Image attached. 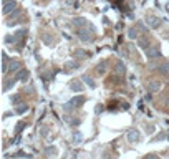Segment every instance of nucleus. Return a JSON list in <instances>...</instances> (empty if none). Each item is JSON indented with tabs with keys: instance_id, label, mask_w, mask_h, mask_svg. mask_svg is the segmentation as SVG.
<instances>
[{
	"instance_id": "12",
	"label": "nucleus",
	"mask_w": 169,
	"mask_h": 159,
	"mask_svg": "<svg viewBox=\"0 0 169 159\" xmlns=\"http://www.w3.org/2000/svg\"><path fill=\"white\" fill-rule=\"evenodd\" d=\"M114 70H116V73H119V75H124V73H126V66H124V63H121V61L116 63Z\"/></svg>"
},
{
	"instance_id": "22",
	"label": "nucleus",
	"mask_w": 169,
	"mask_h": 159,
	"mask_svg": "<svg viewBox=\"0 0 169 159\" xmlns=\"http://www.w3.org/2000/svg\"><path fill=\"white\" fill-rule=\"evenodd\" d=\"M168 71H169V63H166L164 66L161 68V73H163V75H168Z\"/></svg>"
},
{
	"instance_id": "19",
	"label": "nucleus",
	"mask_w": 169,
	"mask_h": 159,
	"mask_svg": "<svg viewBox=\"0 0 169 159\" xmlns=\"http://www.w3.org/2000/svg\"><path fill=\"white\" fill-rule=\"evenodd\" d=\"M105 66H106V63H105V61H101V63L98 65V68H96V70H98V73H105Z\"/></svg>"
},
{
	"instance_id": "24",
	"label": "nucleus",
	"mask_w": 169,
	"mask_h": 159,
	"mask_svg": "<svg viewBox=\"0 0 169 159\" xmlns=\"http://www.w3.org/2000/svg\"><path fill=\"white\" fill-rule=\"evenodd\" d=\"M46 154H55V148H53V149H51V148L50 149H46Z\"/></svg>"
},
{
	"instance_id": "25",
	"label": "nucleus",
	"mask_w": 169,
	"mask_h": 159,
	"mask_svg": "<svg viewBox=\"0 0 169 159\" xmlns=\"http://www.w3.org/2000/svg\"><path fill=\"white\" fill-rule=\"evenodd\" d=\"M7 2H10V0H4V4H7Z\"/></svg>"
},
{
	"instance_id": "5",
	"label": "nucleus",
	"mask_w": 169,
	"mask_h": 159,
	"mask_svg": "<svg viewBox=\"0 0 169 159\" xmlns=\"http://www.w3.org/2000/svg\"><path fill=\"white\" fill-rule=\"evenodd\" d=\"M28 76H30V73H28V70H23L20 68L19 71H17V75H15V78L19 80V81H27Z\"/></svg>"
},
{
	"instance_id": "4",
	"label": "nucleus",
	"mask_w": 169,
	"mask_h": 159,
	"mask_svg": "<svg viewBox=\"0 0 169 159\" xmlns=\"http://www.w3.org/2000/svg\"><path fill=\"white\" fill-rule=\"evenodd\" d=\"M159 88H161L159 80H151V81L148 83V90H149V93H156V91H159Z\"/></svg>"
},
{
	"instance_id": "6",
	"label": "nucleus",
	"mask_w": 169,
	"mask_h": 159,
	"mask_svg": "<svg viewBox=\"0 0 169 159\" xmlns=\"http://www.w3.org/2000/svg\"><path fill=\"white\" fill-rule=\"evenodd\" d=\"M139 139H141V134H139V131H138V129H131V131L128 133V141L138 143Z\"/></svg>"
},
{
	"instance_id": "7",
	"label": "nucleus",
	"mask_w": 169,
	"mask_h": 159,
	"mask_svg": "<svg viewBox=\"0 0 169 159\" xmlns=\"http://www.w3.org/2000/svg\"><path fill=\"white\" fill-rule=\"evenodd\" d=\"M146 56L149 60H153V58H159L161 56V50L158 48V46H154V48H149V50L146 51Z\"/></svg>"
},
{
	"instance_id": "23",
	"label": "nucleus",
	"mask_w": 169,
	"mask_h": 159,
	"mask_svg": "<svg viewBox=\"0 0 169 159\" xmlns=\"http://www.w3.org/2000/svg\"><path fill=\"white\" fill-rule=\"evenodd\" d=\"M20 101V96H12V103H19Z\"/></svg>"
},
{
	"instance_id": "15",
	"label": "nucleus",
	"mask_w": 169,
	"mask_h": 159,
	"mask_svg": "<svg viewBox=\"0 0 169 159\" xmlns=\"http://www.w3.org/2000/svg\"><path fill=\"white\" fill-rule=\"evenodd\" d=\"M83 80H85V83H86V85H88L90 88H95V86H96V83L93 81V80H91L90 76H88V75H86V76H83Z\"/></svg>"
},
{
	"instance_id": "14",
	"label": "nucleus",
	"mask_w": 169,
	"mask_h": 159,
	"mask_svg": "<svg viewBox=\"0 0 169 159\" xmlns=\"http://www.w3.org/2000/svg\"><path fill=\"white\" fill-rule=\"evenodd\" d=\"M9 68L12 70V71H19V70H20V63H19V61H12V63H9Z\"/></svg>"
},
{
	"instance_id": "9",
	"label": "nucleus",
	"mask_w": 169,
	"mask_h": 159,
	"mask_svg": "<svg viewBox=\"0 0 169 159\" xmlns=\"http://www.w3.org/2000/svg\"><path fill=\"white\" fill-rule=\"evenodd\" d=\"M17 7V4H15V0H10V2H7V4H4V14L9 15L12 10Z\"/></svg>"
},
{
	"instance_id": "13",
	"label": "nucleus",
	"mask_w": 169,
	"mask_h": 159,
	"mask_svg": "<svg viewBox=\"0 0 169 159\" xmlns=\"http://www.w3.org/2000/svg\"><path fill=\"white\" fill-rule=\"evenodd\" d=\"M76 68H78L76 61H70V63L65 65V70H66V71H71V70H76Z\"/></svg>"
},
{
	"instance_id": "1",
	"label": "nucleus",
	"mask_w": 169,
	"mask_h": 159,
	"mask_svg": "<svg viewBox=\"0 0 169 159\" xmlns=\"http://www.w3.org/2000/svg\"><path fill=\"white\" fill-rule=\"evenodd\" d=\"M93 33H95V28H93L90 23L85 25V27H81V28H78V38L81 41H91Z\"/></svg>"
},
{
	"instance_id": "16",
	"label": "nucleus",
	"mask_w": 169,
	"mask_h": 159,
	"mask_svg": "<svg viewBox=\"0 0 169 159\" xmlns=\"http://www.w3.org/2000/svg\"><path fill=\"white\" fill-rule=\"evenodd\" d=\"M27 109H28L27 105H19V108H17V113H19V114H23Z\"/></svg>"
},
{
	"instance_id": "21",
	"label": "nucleus",
	"mask_w": 169,
	"mask_h": 159,
	"mask_svg": "<svg viewBox=\"0 0 169 159\" xmlns=\"http://www.w3.org/2000/svg\"><path fill=\"white\" fill-rule=\"evenodd\" d=\"M73 139H75V143H78V141H81V139H83V136L80 134V133H75V134H73Z\"/></svg>"
},
{
	"instance_id": "3",
	"label": "nucleus",
	"mask_w": 169,
	"mask_h": 159,
	"mask_svg": "<svg viewBox=\"0 0 169 159\" xmlns=\"http://www.w3.org/2000/svg\"><path fill=\"white\" fill-rule=\"evenodd\" d=\"M146 23H148V27H151V28H159L163 25V20L159 17L149 15V17H146Z\"/></svg>"
},
{
	"instance_id": "8",
	"label": "nucleus",
	"mask_w": 169,
	"mask_h": 159,
	"mask_svg": "<svg viewBox=\"0 0 169 159\" xmlns=\"http://www.w3.org/2000/svg\"><path fill=\"white\" fill-rule=\"evenodd\" d=\"M70 88L73 91H76V93H81L83 91V81H80V80H73V81L70 83Z\"/></svg>"
},
{
	"instance_id": "10",
	"label": "nucleus",
	"mask_w": 169,
	"mask_h": 159,
	"mask_svg": "<svg viewBox=\"0 0 169 159\" xmlns=\"http://www.w3.org/2000/svg\"><path fill=\"white\" fill-rule=\"evenodd\" d=\"M17 81H19L17 78H12V80H7V81H5V85H4V91H9L12 86H15V83H17Z\"/></svg>"
},
{
	"instance_id": "11",
	"label": "nucleus",
	"mask_w": 169,
	"mask_h": 159,
	"mask_svg": "<svg viewBox=\"0 0 169 159\" xmlns=\"http://www.w3.org/2000/svg\"><path fill=\"white\" fill-rule=\"evenodd\" d=\"M73 25H76L78 28H81V27H85V25H88V20L86 18H75Z\"/></svg>"
},
{
	"instance_id": "18",
	"label": "nucleus",
	"mask_w": 169,
	"mask_h": 159,
	"mask_svg": "<svg viewBox=\"0 0 169 159\" xmlns=\"http://www.w3.org/2000/svg\"><path fill=\"white\" fill-rule=\"evenodd\" d=\"M128 35H129V38H136V36H138V30H136V28H131Z\"/></svg>"
},
{
	"instance_id": "17",
	"label": "nucleus",
	"mask_w": 169,
	"mask_h": 159,
	"mask_svg": "<svg viewBox=\"0 0 169 159\" xmlns=\"http://www.w3.org/2000/svg\"><path fill=\"white\" fill-rule=\"evenodd\" d=\"M148 45H149L148 38H141V40H139V46H141V48H146Z\"/></svg>"
},
{
	"instance_id": "2",
	"label": "nucleus",
	"mask_w": 169,
	"mask_h": 159,
	"mask_svg": "<svg viewBox=\"0 0 169 159\" xmlns=\"http://www.w3.org/2000/svg\"><path fill=\"white\" fill-rule=\"evenodd\" d=\"M83 103H85V96H75V98H71L68 103H65L63 109L65 111H71L73 108H80Z\"/></svg>"
},
{
	"instance_id": "20",
	"label": "nucleus",
	"mask_w": 169,
	"mask_h": 159,
	"mask_svg": "<svg viewBox=\"0 0 169 159\" xmlns=\"http://www.w3.org/2000/svg\"><path fill=\"white\" fill-rule=\"evenodd\" d=\"M25 126H27V123H23V121H22V123H19V124H17V129H15V133H20Z\"/></svg>"
}]
</instances>
